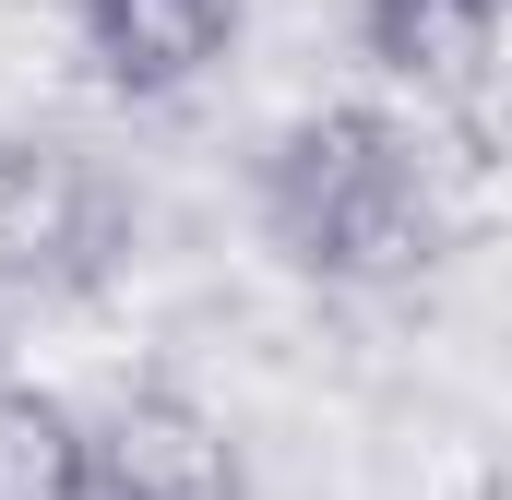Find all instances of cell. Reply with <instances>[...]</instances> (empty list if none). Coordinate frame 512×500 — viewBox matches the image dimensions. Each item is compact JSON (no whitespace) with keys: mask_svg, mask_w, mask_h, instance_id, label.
I'll list each match as a JSON object with an SVG mask.
<instances>
[{"mask_svg":"<svg viewBox=\"0 0 512 500\" xmlns=\"http://www.w3.org/2000/svg\"><path fill=\"white\" fill-rule=\"evenodd\" d=\"M84 48L120 96H179L239 48V0H84Z\"/></svg>","mask_w":512,"mask_h":500,"instance_id":"5","label":"cell"},{"mask_svg":"<svg viewBox=\"0 0 512 500\" xmlns=\"http://www.w3.org/2000/svg\"><path fill=\"white\" fill-rule=\"evenodd\" d=\"M84 500H251V477L191 393H120L84 429Z\"/></svg>","mask_w":512,"mask_h":500,"instance_id":"3","label":"cell"},{"mask_svg":"<svg viewBox=\"0 0 512 500\" xmlns=\"http://www.w3.org/2000/svg\"><path fill=\"white\" fill-rule=\"evenodd\" d=\"M358 36L393 84H417L429 108L477 131L489 120V48H501V0H358Z\"/></svg>","mask_w":512,"mask_h":500,"instance_id":"4","label":"cell"},{"mask_svg":"<svg viewBox=\"0 0 512 500\" xmlns=\"http://www.w3.org/2000/svg\"><path fill=\"white\" fill-rule=\"evenodd\" d=\"M108 179L48 143V131H0V286H84L108 262Z\"/></svg>","mask_w":512,"mask_h":500,"instance_id":"2","label":"cell"},{"mask_svg":"<svg viewBox=\"0 0 512 500\" xmlns=\"http://www.w3.org/2000/svg\"><path fill=\"white\" fill-rule=\"evenodd\" d=\"M262 239L310 286H417L441 262L429 143L382 108H310L262 155Z\"/></svg>","mask_w":512,"mask_h":500,"instance_id":"1","label":"cell"},{"mask_svg":"<svg viewBox=\"0 0 512 500\" xmlns=\"http://www.w3.org/2000/svg\"><path fill=\"white\" fill-rule=\"evenodd\" d=\"M0 500H84V417L36 381H0Z\"/></svg>","mask_w":512,"mask_h":500,"instance_id":"6","label":"cell"}]
</instances>
